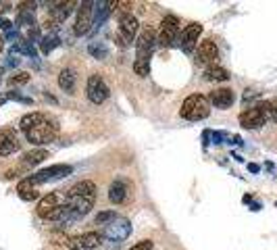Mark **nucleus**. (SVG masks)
<instances>
[{
	"mask_svg": "<svg viewBox=\"0 0 277 250\" xmlns=\"http://www.w3.org/2000/svg\"><path fill=\"white\" fill-rule=\"evenodd\" d=\"M219 58V48L212 40H202L200 46H198V52H196V60L200 65H215V60Z\"/></svg>",
	"mask_w": 277,
	"mask_h": 250,
	"instance_id": "nucleus-15",
	"label": "nucleus"
},
{
	"mask_svg": "<svg viewBox=\"0 0 277 250\" xmlns=\"http://www.w3.org/2000/svg\"><path fill=\"white\" fill-rule=\"evenodd\" d=\"M44 119H46V115H44V113H27V115H23V117H21L19 128H21L23 132H29V130H34L36 125H40Z\"/></svg>",
	"mask_w": 277,
	"mask_h": 250,
	"instance_id": "nucleus-23",
	"label": "nucleus"
},
{
	"mask_svg": "<svg viewBox=\"0 0 277 250\" xmlns=\"http://www.w3.org/2000/svg\"><path fill=\"white\" fill-rule=\"evenodd\" d=\"M132 234V223H130V219L125 217H117L115 221H111L104 232H102V238H106L109 242H115V244H121V242H125Z\"/></svg>",
	"mask_w": 277,
	"mask_h": 250,
	"instance_id": "nucleus-6",
	"label": "nucleus"
},
{
	"mask_svg": "<svg viewBox=\"0 0 277 250\" xmlns=\"http://www.w3.org/2000/svg\"><path fill=\"white\" fill-rule=\"evenodd\" d=\"M11 54H25V56H36L38 52H36V48H34V44L29 42V40H19V42H15V46H13V50H11Z\"/></svg>",
	"mask_w": 277,
	"mask_h": 250,
	"instance_id": "nucleus-26",
	"label": "nucleus"
},
{
	"mask_svg": "<svg viewBox=\"0 0 277 250\" xmlns=\"http://www.w3.org/2000/svg\"><path fill=\"white\" fill-rule=\"evenodd\" d=\"M36 185H38V183H36L34 175H29V177L21 179V181L17 183V194H19V198H21V200H25V202H29V200H36V198L40 196Z\"/></svg>",
	"mask_w": 277,
	"mask_h": 250,
	"instance_id": "nucleus-18",
	"label": "nucleus"
},
{
	"mask_svg": "<svg viewBox=\"0 0 277 250\" xmlns=\"http://www.w3.org/2000/svg\"><path fill=\"white\" fill-rule=\"evenodd\" d=\"M229 77H231L229 71L223 69V67H219V65H210V67H206V71H204V79H206V81H227Z\"/></svg>",
	"mask_w": 277,
	"mask_h": 250,
	"instance_id": "nucleus-24",
	"label": "nucleus"
},
{
	"mask_svg": "<svg viewBox=\"0 0 277 250\" xmlns=\"http://www.w3.org/2000/svg\"><path fill=\"white\" fill-rule=\"evenodd\" d=\"M88 52L94 56V58H106V54H109V48H106V44L104 42H92L90 46H88Z\"/></svg>",
	"mask_w": 277,
	"mask_h": 250,
	"instance_id": "nucleus-28",
	"label": "nucleus"
},
{
	"mask_svg": "<svg viewBox=\"0 0 277 250\" xmlns=\"http://www.w3.org/2000/svg\"><path fill=\"white\" fill-rule=\"evenodd\" d=\"M13 21H9V19H5V17H0V29H5V31H11L13 29Z\"/></svg>",
	"mask_w": 277,
	"mask_h": 250,
	"instance_id": "nucleus-35",
	"label": "nucleus"
},
{
	"mask_svg": "<svg viewBox=\"0 0 277 250\" xmlns=\"http://www.w3.org/2000/svg\"><path fill=\"white\" fill-rule=\"evenodd\" d=\"M115 9V3H109V0H100V3H94V27H102L104 21L109 19L111 11Z\"/></svg>",
	"mask_w": 277,
	"mask_h": 250,
	"instance_id": "nucleus-20",
	"label": "nucleus"
},
{
	"mask_svg": "<svg viewBox=\"0 0 277 250\" xmlns=\"http://www.w3.org/2000/svg\"><path fill=\"white\" fill-rule=\"evenodd\" d=\"M275 204H277V202H275Z\"/></svg>",
	"mask_w": 277,
	"mask_h": 250,
	"instance_id": "nucleus-41",
	"label": "nucleus"
},
{
	"mask_svg": "<svg viewBox=\"0 0 277 250\" xmlns=\"http://www.w3.org/2000/svg\"><path fill=\"white\" fill-rule=\"evenodd\" d=\"M179 115L188 121H202L210 115V102H208L206 96H202V94H192V96H188L186 100H183Z\"/></svg>",
	"mask_w": 277,
	"mask_h": 250,
	"instance_id": "nucleus-2",
	"label": "nucleus"
},
{
	"mask_svg": "<svg viewBox=\"0 0 277 250\" xmlns=\"http://www.w3.org/2000/svg\"><path fill=\"white\" fill-rule=\"evenodd\" d=\"M19 138L15 130H0V156H9L19 150Z\"/></svg>",
	"mask_w": 277,
	"mask_h": 250,
	"instance_id": "nucleus-16",
	"label": "nucleus"
},
{
	"mask_svg": "<svg viewBox=\"0 0 277 250\" xmlns=\"http://www.w3.org/2000/svg\"><path fill=\"white\" fill-rule=\"evenodd\" d=\"M71 171H73L71 165H50V167H46V169H40V171L34 175V179H36V183L40 185V183H44V181H52V179L67 177Z\"/></svg>",
	"mask_w": 277,
	"mask_h": 250,
	"instance_id": "nucleus-13",
	"label": "nucleus"
},
{
	"mask_svg": "<svg viewBox=\"0 0 277 250\" xmlns=\"http://www.w3.org/2000/svg\"><path fill=\"white\" fill-rule=\"evenodd\" d=\"M152 248H155V244H152V240H142V242L134 244L130 250H152Z\"/></svg>",
	"mask_w": 277,
	"mask_h": 250,
	"instance_id": "nucleus-33",
	"label": "nucleus"
},
{
	"mask_svg": "<svg viewBox=\"0 0 277 250\" xmlns=\"http://www.w3.org/2000/svg\"><path fill=\"white\" fill-rule=\"evenodd\" d=\"M3 102H5V100H0V105H3Z\"/></svg>",
	"mask_w": 277,
	"mask_h": 250,
	"instance_id": "nucleus-40",
	"label": "nucleus"
},
{
	"mask_svg": "<svg viewBox=\"0 0 277 250\" xmlns=\"http://www.w3.org/2000/svg\"><path fill=\"white\" fill-rule=\"evenodd\" d=\"M115 219H117L115 211H100V213L96 215L94 221H96V225H104V227H106L111 221H115Z\"/></svg>",
	"mask_w": 277,
	"mask_h": 250,
	"instance_id": "nucleus-30",
	"label": "nucleus"
},
{
	"mask_svg": "<svg viewBox=\"0 0 277 250\" xmlns=\"http://www.w3.org/2000/svg\"><path fill=\"white\" fill-rule=\"evenodd\" d=\"M75 81H77V75H75V71L71 67H65L58 73V88L63 92H67V94L75 92Z\"/></svg>",
	"mask_w": 277,
	"mask_h": 250,
	"instance_id": "nucleus-22",
	"label": "nucleus"
},
{
	"mask_svg": "<svg viewBox=\"0 0 277 250\" xmlns=\"http://www.w3.org/2000/svg\"><path fill=\"white\" fill-rule=\"evenodd\" d=\"M102 240V234L98 232H86L75 238H63V244L71 250H96Z\"/></svg>",
	"mask_w": 277,
	"mask_h": 250,
	"instance_id": "nucleus-8",
	"label": "nucleus"
},
{
	"mask_svg": "<svg viewBox=\"0 0 277 250\" xmlns=\"http://www.w3.org/2000/svg\"><path fill=\"white\" fill-rule=\"evenodd\" d=\"M17 25L21 27H34V13L32 9H19V15H17Z\"/></svg>",
	"mask_w": 277,
	"mask_h": 250,
	"instance_id": "nucleus-29",
	"label": "nucleus"
},
{
	"mask_svg": "<svg viewBox=\"0 0 277 250\" xmlns=\"http://www.w3.org/2000/svg\"><path fill=\"white\" fill-rule=\"evenodd\" d=\"M200 34H202V25H200V23H190V25L179 34V38H177L179 48H183L186 52H192L194 46L198 44Z\"/></svg>",
	"mask_w": 277,
	"mask_h": 250,
	"instance_id": "nucleus-12",
	"label": "nucleus"
},
{
	"mask_svg": "<svg viewBox=\"0 0 277 250\" xmlns=\"http://www.w3.org/2000/svg\"><path fill=\"white\" fill-rule=\"evenodd\" d=\"M179 29H181L179 19H177L175 15H167V17L163 19L161 34H159V38H157V44H159V46H171V44L177 40V36H179Z\"/></svg>",
	"mask_w": 277,
	"mask_h": 250,
	"instance_id": "nucleus-10",
	"label": "nucleus"
},
{
	"mask_svg": "<svg viewBox=\"0 0 277 250\" xmlns=\"http://www.w3.org/2000/svg\"><path fill=\"white\" fill-rule=\"evenodd\" d=\"M94 200H96V183L94 181L83 179V181H77L75 185H71L67 196H65V204L71 209L73 221L79 217H86L90 213V209L94 206Z\"/></svg>",
	"mask_w": 277,
	"mask_h": 250,
	"instance_id": "nucleus-1",
	"label": "nucleus"
},
{
	"mask_svg": "<svg viewBox=\"0 0 277 250\" xmlns=\"http://www.w3.org/2000/svg\"><path fill=\"white\" fill-rule=\"evenodd\" d=\"M127 194H130V181H127L125 177L115 179V181L111 183V187H109V200L115 202V204L125 202Z\"/></svg>",
	"mask_w": 277,
	"mask_h": 250,
	"instance_id": "nucleus-17",
	"label": "nucleus"
},
{
	"mask_svg": "<svg viewBox=\"0 0 277 250\" xmlns=\"http://www.w3.org/2000/svg\"><path fill=\"white\" fill-rule=\"evenodd\" d=\"M7 98H15V100H21V102H27V105L32 102V100H29V98H23L21 94H17V92H9V94H7Z\"/></svg>",
	"mask_w": 277,
	"mask_h": 250,
	"instance_id": "nucleus-36",
	"label": "nucleus"
},
{
	"mask_svg": "<svg viewBox=\"0 0 277 250\" xmlns=\"http://www.w3.org/2000/svg\"><path fill=\"white\" fill-rule=\"evenodd\" d=\"M267 119H269V100L240 113V125L244 130H259L267 123Z\"/></svg>",
	"mask_w": 277,
	"mask_h": 250,
	"instance_id": "nucleus-3",
	"label": "nucleus"
},
{
	"mask_svg": "<svg viewBox=\"0 0 277 250\" xmlns=\"http://www.w3.org/2000/svg\"><path fill=\"white\" fill-rule=\"evenodd\" d=\"M46 159H48V150L38 148V150L27 152V154L23 156V163H25L27 167H36V165H40V163H42V161H46Z\"/></svg>",
	"mask_w": 277,
	"mask_h": 250,
	"instance_id": "nucleus-25",
	"label": "nucleus"
},
{
	"mask_svg": "<svg viewBox=\"0 0 277 250\" xmlns=\"http://www.w3.org/2000/svg\"><path fill=\"white\" fill-rule=\"evenodd\" d=\"M73 7H77V3H54L52 9H50V19H52L56 25L63 23V21L71 15Z\"/></svg>",
	"mask_w": 277,
	"mask_h": 250,
	"instance_id": "nucleus-21",
	"label": "nucleus"
},
{
	"mask_svg": "<svg viewBox=\"0 0 277 250\" xmlns=\"http://www.w3.org/2000/svg\"><path fill=\"white\" fill-rule=\"evenodd\" d=\"M138 27H140V23H138V19H136L132 13H123V15L119 17L117 44H119L121 48H127V46L134 42L136 34H138Z\"/></svg>",
	"mask_w": 277,
	"mask_h": 250,
	"instance_id": "nucleus-5",
	"label": "nucleus"
},
{
	"mask_svg": "<svg viewBox=\"0 0 277 250\" xmlns=\"http://www.w3.org/2000/svg\"><path fill=\"white\" fill-rule=\"evenodd\" d=\"M58 44H60V38H58L56 34H46V36L40 40V50H42V54H50Z\"/></svg>",
	"mask_w": 277,
	"mask_h": 250,
	"instance_id": "nucleus-27",
	"label": "nucleus"
},
{
	"mask_svg": "<svg viewBox=\"0 0 277 250\" xmlns=\"http://www.w3.org/2000/svg\"><path fill=\"white\" fill-rule=\"evenodd\" d=\"M58 206H60L58 196H56L54 192H50V194H46V196H42V198H40V202H38L36 211H38V215H40L42 219H50V215H52Z\"/></svg>",
	"mask_w": 277,
	"mask_h": 250,
	"instance_id": "nucleus-19",
	"label": "nucleus"
},
{
	"mask_svg": "<svg viewBox=\"0 0 277 250\" xmlns=\"http://www.w3.org/2000/svg\"><path fill=\"white\" fill-rule=\"evenodd\" d=\"M27 81H29V73H23V71L9 77V84H11V86H23V84H27Z\"/></svg>",
	"mask_w": 277,
	"mask_h": 250,
	"instance_id": "nucleus-32",
	"label": "nucleus"
},
{
	"mask_svg": "<svg viewBox=\"0 0 277 250\" xmlns=\"http://www.w3.org/2000/svg\"><path fill=\"white\" fill-rule=\"evenodd\" d=\"M92 25H94V3H81L75 19V34L86 36Z\"/></svg>",
	"mask_w": 277,
	"mask_h": 250,
	"instance_id": "nucleus-11",
	"label": "nucleus"
},
{
	"mask_svg": "<svg viewBox=\"0 0 277 250\" xmlns=\"http://www.w3.org/2000/svg\"><path fill=\"white\" fill-rule=\"evenodd\" d=\"M269 119H271L273 123H277V98L269 100Z\"/></svg>",
	"mask_w": 277,
	"mask_h": 250,
	"instance_id": "nucleus-34",
	"label": "nucleus"
},
{
	"mask_svg": "<svg viewBox=\"0 0 277 250\" xmlns=\"http://www.w3.org/2000/svg\"><path fill=\"white\" fill-rule=\"evenodd\" d=\"M208 102L217 109H229L236 102V94L231 88H215L208 94Z\"/></svg>",
	"mask_w": 277,
	"mask_h": 250,
	"instance_id": "nucleus-14",
	"label": "nucleus"
},
{
	"mask_svg": "<svg viewBox=\"0 0 277 250\" xmlns=\"http://www.w3.org/2000/svg\"><path fill=\"white\" fill-rule=\"evenodd\" d=\"M221 140H223V134L221 132H212V142L215 144H221Z\"/></svg>",
	"mask_w": 277,
	"mask_h": 250,
	"instance_id": "nucleus-37",
	"label": "nucleus"
},
{
	"mask_svg": "<svg viewBox=\"0 0 277 250\" xmlns=\"http://www.w3.org/2000/svg\"><path fill=\"white\" fill-rule=\"evenodd\" d=\"M0 52H3V38H0Z\"/></svg>",
	"mask_w": 277,
	"mask_h": 250,
	"instance_id": "nucleus-39",
	"label": "nucleus"
},
{
	"mask_svg": "<svg viewBox=\"0 0 277 250\" xmlns=\"http://www.w3.org/2000/svg\"><path fill=\"white\" fill-rule=\"evenodd\" d=\"M134 71H136V75L146 77L150 73V62L148 60H134Z\"/></svg>",
	"mask_w": 277,
	"mask_h": 250,
	"instance_id": "nucleus-31",
	"label": "nucleus"
},
{
	"mask_svg": "<svg viewBox=\"0 0 277 250\" xmlns=\"http://www.w3.org/2000/svg\"><path fill=\"white\" fill-rule=\"evenodd\" d=\"M157 46V34L152 27H144L136 40V60H148L152 56V50Z\"/></svg>",
	"mask_w": 277,
	"mask_h": 250,
	"instance_id": "nucleus-7",
	"label": "nucleus"
},
{
	"mask_svg": "<svg viewBox=\"0 0 277 250\" xmlns=\"http://www.w3.org/2000/svg\"><path fill=\"white\" fill-rule=\"evenodd\" d=\"M86 92H88L90 102H94V105H102V102L109 100V96H111V90H109L106 81H104L100 75H90Z\"/></svg>",
	"mask_w": 277,
	"mask_h": 250,
	"instance_id": "nucleus-9",
	"label": "nucleus"
},
{
	"mask_svg": "<svg viewBox=\"0 0 277 250\" xmlns=\"http://www.w3.org/2000/svg\"><path fill=\"white\" fill-rule=\"evenodd\" d=\"M248 171H250V173H259V171H261V167H259L257 163H250V165H248Z\"/></svg>",
	"mask_w": 277,
	"mask_h": 250,
	"instance_id": "nucleus-38",
	"label": "nucleus"
},
{
	"mask_svg": "<svg viewBox=\"0 0 277 250\" xmlns=\"http://www.w3.org/2000/svg\"><path fill=\"white\" fill-rule=\"evenodd\" d=\"M56 134H58L56 121H52V119L46 117L40 125H36L34 130L25 132V138H27V142H32V144H36V146H44V144H50V142L56 138Z\"/></svg>",
	"mask_w": 277,
	"mask_h": 250,
	"instance_id": "nucleus-4",
	"label": "nucleus"
}]
</instances>
